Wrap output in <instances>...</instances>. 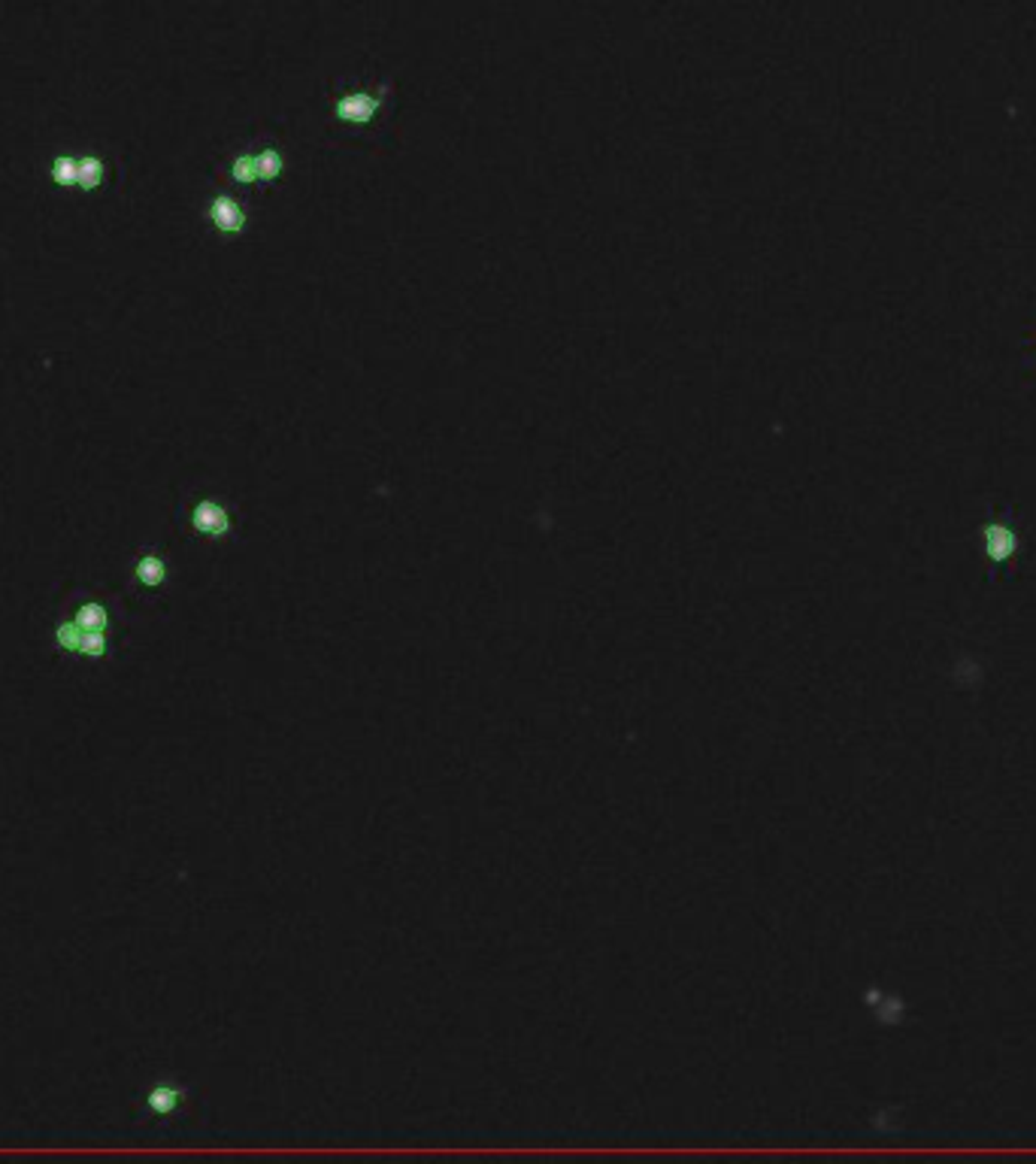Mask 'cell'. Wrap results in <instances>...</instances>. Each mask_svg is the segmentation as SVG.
Here are the masks:
<instances>
[{"label": "cell", "mask_w": 1036, "mask_h": 1164, "mask_svg": "<svg viewBox=\"0 0 1036 1164\" xmlns=\"http://www.w3.org/2000/svg\"><path fill=\"white\" fill-rule=\"evenodd\" d=\"M82 628H79L76 619H64L55 625V643L64 652H79V643H82Z\"/></svg>", "instance_id": "7"}, {"label": "cell", "mask_w": 1036, "mask_h": 1164, "mask_svg": "<svg viewBox=\"0 0 1036 1164\" xmlns=\"http://www.w3.org/2000/svg\"><path fill=\"white\" fill-rule=\"evenodd\" d=\"M101 180H103V164H101V161H97V158L79 161V186H82L85 192H91V188L101 186Z\"/></svg>", "instance_id": "10"}, {"label": "cell", "mask_w": 1036, "mask_h": 1164, "mask_svg": "<svg viewBox=\"0 0 1036 1164\" xmlns=\"http://www.w3.org/2000/svg\"><path fill=\"white\" fill-rule=\"evenodd\" d=\"M134 573H137V579H140V585L155 589V585H161V582H164L167 564H164V558H161V555H143L140 561H137Z\"/></svg>", "instance_id": "4"}, {"label": "cell", "mask_w": 1036, "mask_h": 1164, "mask_svg": "<svg viewBox=\"0 0 1036 1164\" xmlns=\"http://www.w3.org/2000/svg\"><path fill=\"white\" fill-rule=\"evenodd\" d=\"M73 619L79 622V628H82V631H107V625H109L107 607H103V603H97V601H85L82 607L76 610V616H73Z\"/></svg>", "instance_id": "5"}, {"label": "cell", "mask_w": 1036, "mask_h": 1164, "mask_svg": "<svg viewBox=\"0 0 1036 1164\" xmlns=\"http://www.w3.org/2000/svg\"><path fill=\"white\" fill-rule=\"evenodd\" d=\"M192 522L200 534H210V537H222V534H228V528H230L228 512H224L218 504H212V500H204V504L194 506Z\"/></svg>", "instance_id": "2"}, {"label": "cell", "mask_w": 1036, "mask_h": 1164, "mask_svg": "<svg viewBox=\"0 0 1036 1164\" xmlns=\"http://www.w3.org/2000/svg\"><path fill=\"white\" fill-rule=\"evenodd\" d=\"M182 1100H186V1088L164 1080V1082H155V1086L146 1092V1110L155 1116H170Z\"/></svg>", "instance_id": "1"}, {"label": "cell", "mask_w": 1036, "mask_h": 1164, "mask_svg": "<svg viewBox=\"0 0 1036 1164\" xmlns=\"http://www.w3.org/2000/svg\"><path fill=\"white\" fill-rule=\"evenodd\" d=\"M212 218H216V224L222 230H240V228H243V212H240V206L234 204L230 198H218L216 204H212Z\"/></svg>", "instance_id": "6"}, {"label": "cell", "mask_w": 1036, "mask_h": 1164, "mask_svg": "<svg viewBox=\"0 0 1036 1164\" xmlns=\"http://www.w3.org/2000/svg\"><path fill=\"white\" fill-rule=\"evenodd\" d=\"M255 161H258V180H273V176H279L282 158L276 152H261V155H255Z\"/></svg>", "instance_id": "12"}, {"label": "cell", "mask_w": 1036, "mask_h": 1164, "mask_svg": "<svg viewBox=\"0 0 1036 1164\" xmlns=\"http://www.w3.org/2000/svg\"><path fill=\"white\" fill-rule=\"evenodd\" d=\"M52 176H55L58 186H73V182H79V161L58 158L55 167H52Z\"/></svg>", "instance_id": "11"}, {"label": "cell", "mask_w": 1036, "mask_h": 1164, "mask_svg": "<svg viewBox=\"0 0 1036 1164\" xmlns=\"http://www.w3.org/2000/svg\"><path fill=\"white\" fill-rule=\"evenodd\" d=\"M376 107H379V101L376 97H370V95H349V97H343L339 101V107H337V115L339 119H345V122H367L373 113H376Z\"/></svg>", "instance_id": "3"}, {"label": "cell", "mask_w": 1036, "mask_h": 1164, "mask_svg": "<svg viewBox=\"0 0 1036 1164\" xmlns=\"http://www.w3.org/2000/svg\"><path fill=\"white\" fill-rule=\"evenodd\" d=\"M1012 546H1015V537L1009 534V528H1003V525L988 528V552H991L997 561H1003V558L1009 555Z\"/></svg>", "instance_id": "9"}, {"label": "cell", "mask_w": 1036, "mask_h": 1164, "mask_svg": "<svg viewBox=\"0 0 1036 1164\" xmlns=\"http://www.w3.org/2000/svg\"><path fill=\"white\" fill-rule=\"evenodd\" d=\"M76 655H82L85 661H103V659H107V634H103V631H85Z\"/></svg>", "instance_id": "8"}, {"label": "cell", "mask_w": 1036, "mask_h": 1164, "mask_svg": "<svg viewBox=\"0 0 1036 1164\" xmlns=\"http://www.w3.org/2000/svg\"><path fill=\"white\" fill-rule=\"evenodd\" d=\"M234 180H240V182H252V180H258V161L255 158H240L237 164H234Z\"/></svg>", "instance_id": "13"}]
</instances>
